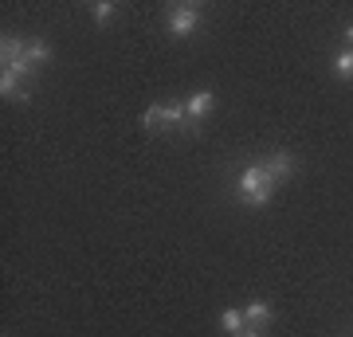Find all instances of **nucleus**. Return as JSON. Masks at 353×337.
<instances>
[{
	"label": "nucleus",
	"mask_w": 353,
	"mask_h": 337,
	"mask_svg": "<svg viewBox=\"0 0 353 337\" xmlns=\"http://www.w3.org/2000/svg\"><path fill=\"white\" fill-rule=\"evenodd\" d=\"M220 329H224L228 337H236L248 329V318H243V310H224L220 314Z\"/></svg>",
	"instance_id": "nucleus-6"
},
{
	"label": "nucleus",
	"mask_w": 353,
	"mask_h": 337,
	"mask_svg": "<svg viewBox=\"0 0 353 337\" xmlns=\"http://www.w3.org/2000/svg\"><path fill=\"white\" fill-rule=\"evenodd\" d=\"M24 59L32 63V67H43V63L51 59V48L43 43V39H28V48H24Z\"/></svg>",
	"instance_id": "nucleus-7"
},
{
	"label": "nucleus",
	"mask_w": 353,
	"mask_h": 337,
	"mask_svg": "<svg viewBox=\"0 0 353 337\" xmlns=\"http://www.w3.org/2000/svg\"><path fill=\"white\" fill-rule=\"evenodd\" d=\"M243 318H248V329H263V325L271 322V306H267V302H252V306L243 310Z\"/></svg>",
	"instance_id": "nucleus-5"
},
{
	"label": "nucleus",
	"mask_w": 353,
	"mask_h": 337,
	"mask_svg": "<svg viewBox=\"0 0 353 337\" xmlns=\"http://www.w3.org/2000/svg\"><path fill=\"white\" fill-rule=\"evenodd\" d=\"M201 28V8L196 4H173V12L165 20V32L169 36H192Z\"/></svg>",
	"instance_id": "nucleus-2"
},
{
	"label": "nucleus",
	"mask_w": 353,
	"mask_h": 337,
	"mask_svg": "<svg viewBox=\"0 0 353 337\" xmlns=\"http://www.w3.org/2000/svg\"><path fill=\"white\" fill-rule=\"evenodd\" d=\"M24 48H28V39H20V36H4V39H0V59H4V63L20 59V55H24Z\"/></svg>",
	"instance_id": "nucleus-8"
},
{
	"label": "nucleus",
	"mask_w": 353,
	"mask_h": 337,
	"mask_svg": "<svg viewBox=\"0 0 353 337\" xmlns=\"http://www.w3.org/2000/svg\"><path fill=\"white\" fill-rule=\"evenodd\" d=\"M259 165H263V173L271 176L275 185H279V181H287V176L294 173V157H290V153H267Z\"/></svg>",
	"instance_id": "nucleus-3"
},
{
	"label": "nucleus",
	"mask_w": 353,
	"mask_h": 337,
	"mask_svg": "<svg viewBox=\"0 0 353 337\" xmlns=\"http://www.w3.org/2000/svg\"><path fill=\"white\" fill-rule=\"evenodd\" d=\"M334 71H338V79H353V48L334 55Z\"/></svg>",
	"instance_id": "nucleus-10"
},
{
	"label": "nucleus",
	"mask_w": 353,
	"mask_h": 337,
	"mask_svg": "<svg viewBox=\"0 0 353 337\" xmlns=\"http://www.w3.org/2000/svg\"><path fill=\"white\" fill-rule=\"evenodd\" d=\"M141 125H145V130H161V125H169V118H165V106L161 102H153V106H145V114H141Z\"/></svg>",
	"instance_id": "nucleus-9"
},
{
	"label": "nucleus",
	"mask_w": 353,
	"mask_h": 337,
	"mask_svg": "<svg viewBox=\"0 0 353 337\" xmlns=\"http://www.w3.org/2000/svg\"><path fill=\"white\" fill-rule=\"evenodd\" d=\"M212 106H216L212 90H196V94H189V99H185V114H189L192 122H201L204 114H212Z\"/></svg>",
	"instance_id": "nucleus-4"
},
{
	"label": "nucleus",
	"mask_w": 353,
	"mask_h": 337,
	"mask_svg": "<svg viewBox=\"0 0 353 337\" xmlns=\"http://www.w3.org/2000/svg\"><path fill=\"white\" fill-rule=\"evenodd\" d=\"M236 337H259V329H243V334H236Z\"/></svg>",
	"instance_id": "nucleus-12"
},
{
	"label": "nucleus",
	"mask_w": 353,
	"mask_h": 337,
	"mask_svg": "<svg viewBox=\"0 0 353 337\" xmlns=\"http://www.w3.org/2000/svg\"><path fill=\"white\" fill-rule=\"evenodd\" d=\"M90 12H94V20H99V24H106V20H114V12H118V8H114L110 0H99V4H90Z\"/></svg>",
	"instance_id": "nucleus-11"
},
{
	"label": "nucleus",
	"mask_w": 353,
	"mask_h": 337,
	"mask_svg": "<svg viewBox=\"0 0 353 337\" xmlns=\"http://www.w3.org/2000/svg\"><path fill=\"white\" fill-rule=\"evenodd\" d=\"M271 192H275V181L263 173V165H248L240 173V181H236V200L248 204V208H263L271 200Z\"/></svg>",
	"instance_id": "nucleus-1"
},
{
	"label": "nucleus",
	"mask_w": 353,
	"mask_h": 337,
	"mask_svg": "<svg viewBox=\"0 0 353 337\" xmlns=\"http://www.w3.org/2000/svg\"><path fill=\"white\" fill-rule=\"evenodd\" d=\"M345 39H350V43H353V24H350V28H345Z\"/></svg>",
	"instance_id": "nucleus-13"
}]
</instances>
